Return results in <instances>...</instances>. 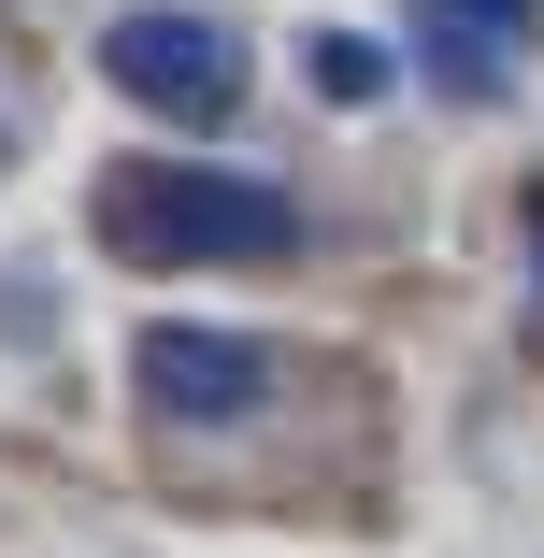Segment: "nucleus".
I'll return each instance as SVG.
<instances>
[{
	"label": "nucleus",
	"mask_w": 544,
	"mask_h": 558,
	"mask_svg": "<svg viewBox=\"0 0 544 558\" xmlns=\"http://www.w3.org/2000/svg\"><path fill=\"white\" fill-rule=\"evenodd\" d=\"M130 373H144V401L186 415V429H230V415L273 401V344H244V329H144Z\"/></svg>",
	"instance_id": "3"
},
{
	"label": "nucleus",
	"mask_w": 544,
	"mask_h": 558,
	"mask_svg": "<svg viewBox=\"0 0 544 558\" xmlns=\"http://www.w3.org/2000/svg\"><path fill=\"white\" fill-rule=\"evenodd\" d=\"M530 244H544V201H530Z\"/></svg>",
	"instance_id": "5"
},
{
	"label": "nucleus",
	"mask_w": 544,
	"mask_h": 558,
	"mask_svg": "<svg viewBox=\"0 0 544 558\" xmlns=\"http://www.w3.org/2000/svg\"><path fill=\"white\" fill-rule=\"evenodd\" d=\"M530 58V0H415V72L445 100H501Z\"/></svg>",
	"instance_id": "4"
},
{
	"label": "nucleus",
	"mask_w": 544,
	"mask_h": 558,
	"mask_svg": "<svg viewBox=\"0 0 544 558\" xmlns=\"http://www.w3.org/2000/svg\"><path fill=\"white\" fill-rule=\"evenodd\" d=\"M100 72H116L144 116H172V130L244 116V44L215 15H116V29H100Z\"/></svg>",
	"instance_id": "2"
},
{
	"label": "nucleus",
	"mask_w": 544,
	"mask_h": 558,
	"mask_svg": "<svg viewBox=\"0 0 544 558\" xmlns=\"http://www.w3.org/2000/svg\"><path fill=\"white\" fill-rule=\"evenodd\" d=\"M100 244L144 272H258L301 244V201L258 172H201V158H144L100 186Z\"/></svg>",
	"instance_id": "1"
}]
</instances>
